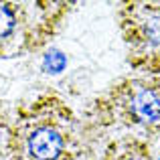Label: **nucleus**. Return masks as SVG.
<instances>
[{
  "label": "nucleus",
  "mask_w": 160,
  "mask_h": 160,
  "mask_svg": "<svg viewBox=\"0 0 160 160\" xmlns=\"http://www.w3.org/2000/svg\"><path fill=\"white\" fill-rule=\"evenodd\" d=\"M27 10L22 4L0 2V57L20 51L22 41H27Z\"/></svg>",
  "instance_id": "20e7f679"
},
{
  "label": "nucleus",
  "mask_w": 160,
  "mask_h": 160,
  "mask_svg": "<svg viewBox=\"0 0 160 160\" xmlns=\"http://www.w3.org/2000/svg\"><path fill=\"white\" fill-rule=\"evenodd\" d=\"M95 106L109 124L138 130L144 136L160 134V81L154 77L120 81Z\"/></svg>",
  "instance_id": "f03ea898"
},
{
  "label": "nucleus",
  "mask_w": 160,
  "mask_h": 160,
  "mask_svg": "<svg viewBox=\"0 0 160 160\" xmlns=\"http://www.w3.org/2000/svg\"><path fill=\"white\" fill-rule=\"evenodd\" d=\"M103 160H152V156L140 136H126L108 146Z\"/></svg>",
  "instance_id": "39448f33"
},
{
  "label": "nucleus",
  "mask_w": 160,
  "mask_h": 160,
  "mask_svg": "<svg viewBox=\"0 0 160 160\" xmlns=\"http://www.w3.org/2000/svg\"><path fill=\"white\" fill-rule=\"evenodd\" d=\"M0 160H6V154L4 152H0Z\"/></svg>",
  "instance_id": "423d86ee"
},
{
  "label": "nucleus",
  "mask_w": 160,
  "mask_h": 160,
  "mask_svg": "<svg viewBox=\"0 0 160 160\" xmlns=\"http://www.w3.org/2000/svg\"><path fill=\"white\" fill-rule=\"evenodd\" d=\"M75 152V118L53 98L28 103L16 116L4 142L6 160H73Z\"/></svg>",
  "instance_id": "f257e3e1"
},
{
  "label": "nucleus",
  "mask_w": 160,
  "mask_h": 160,
  "mask_svg": "<svg viewBox=\"0 0 160 160\" xmlns=\"http://www.w3.org/2000/svg\"><path fill=\"white\" fill-rule=\"evenodd\" d=\"M120 27L130 63L160 73V2H128L120 8Z\"/></svg>",
  "instance_id": "7ed1b4c3"
}]
</instances>
